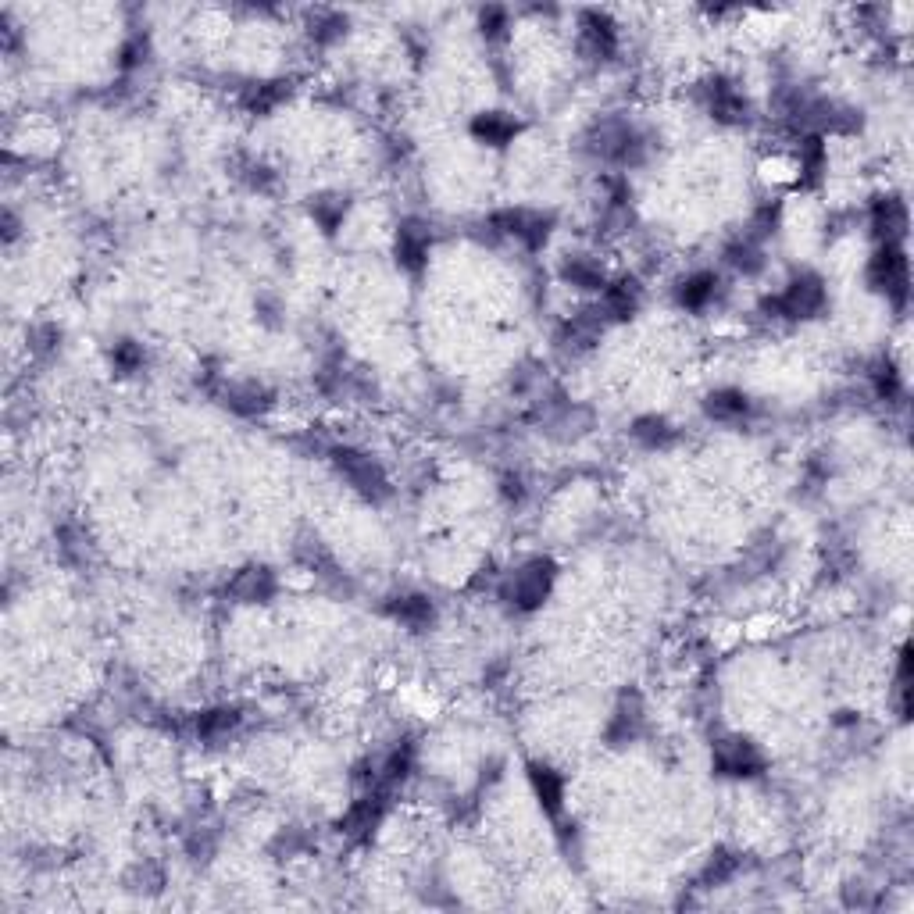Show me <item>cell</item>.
<instances>
[{
    "instance_id": "6da1fadb",
    "label": "cell",
    "mask_w": 914,
    "mask_h": 914,
    "mask_svg": "<svg viewBox=\"0 0 914 914\" xmlns=\"http://www.w3.org/2000/svg\"><path fill=\"white\" fill-rule=\"evenodd\" d=\"M825 283L818 275H797L793 283H786V290L775 293L768 300V311L775 318H790V322H804V318H815L825 311Z\"/></svg>"
},
{
    "instance_id": "7a4b0ae2",
    "label": "cell",
    "mask_w": 914,
    "mask_h": 914,
    "mask_svg": "<svg viewBox=\"0 0 914 914\" xmlns=\"http://www.w3.org/2000/svg\"><path fill=\"white\" fill-rule=\"evenodd\" d=\"M333 468L365 500H386V497H390V479H386L383 465H379V461H372L368 454H361V450L336 447L333 450Z\"/></svg>"
},
{
    "instance_id": "3957f363",
    "label": "cell",
    "mask_w": 914,
    "mask_h": 914,
    "mask_svg": "<svg viewBox=\"0 0 914 914\" xmlns=\"http://www.w3.org/2000/svg\"><path fill=\"white\" fill-rule=\"evenodd\" d=\"M550 586H554V565L550 561H529V565L507 575L500 593L518 611H532V607H540L550 597Z\"/></svg>"
},
{
    "instance_id": "277c9868",
    "label": "cell",
    "mask_w": 914,
    "mask_h": 914,
    "mask_svg": "<svg viewBox=\"0 0 914 914\" xmlns=\"http://www.w3.org/2000/svg\"><path fill=\"white\" fill-rule=\"evenodd\" d=\"M711 761H715L718 772L732 775V779H750V775H761V768H765V754L747 736H722L715 743V750H711Z\"/></svg>"
},
{
    "instance_id": "5b68a950",
    "label": "cell",
    "mask_w": 914,
    "mask_h": 914,
    "mask_svg": "<svg viewBox=\"0 0 914 914\" xmlns=\"http://www.w3.org/2000/svg\"><path fill=\"white\" fill-rule=\"evenodd\" d=\"M868 283L879 293L893 300V304H904L907 300V286H911V272H907V258L900 247H879V254L868 265Z\"/></svg>"
},
{
    "instance_id": "8992f818",
    "label": "cell",
    "mask_w": 914,
    "mask_h": 914,
    "mask_svg": "<svg viewBox=\"0 0 914 914\" xmlns=\"http://www.w3.org/2000/svg\"><path fill=\"white\" fill-rule=\"evenodd\" d=\"M497 225H500V233H507V236H515V240H522L529 250H540L543 243H547L554 218L543 215V211L515 208V211H504V215H497Z\"/></svg>"
},
{
    "instance_id": "52a82bcc",
    "label": "cell",
    "mask_w": 914,
    "mask_h": 914,
    "mask_svg": "<svg viewBox=\"0 0 914 914\" xmlns=\"http://www.w3.org/2000/svg\"><path fill=\"white\" fill-rule=\"evenodd\" d=\"M429 247H433V229L425 222H404L397 229V261L408 272H422Z\"/></svg>"
},
{
    "instance_id": "ba28073f",
    "label": "cell",
    "mask_w": 914,
    "mask_h": 914,
    "mask_svg": "<svg viewBox=\"0 0 914 914\" xmlns=\"http://www.w3.org/2000/svg\"><path fill=\"white\" fill-rule=\"evenodd\" d=\"M640 732H643V704L636 693H625L615 704V711H611V722H607V743L622 747V743L636 740Z\"/></svg>"
},
{
    "instance_id": "9c48e42d",
    "label": "cell",
    "mask_w": 914,
    "mask_h": 914,
    "mask_svg": "<svg viewBox=\"0 0 914 914\" xmlns=\"http://www.w3.org/2000/svg\"><path fill=\"white\" fill-rule=\"evenodd\" d=\"M604 311H582V315L568 318L565 329H561V336H557V343H561V350H572V354H582V350H590L593 343L600 340V333H604Z\"/></svg>"
},
{
    "instance_id": "30bf717a",
    "label": "cell",
    "mask_w": 914,
    "mask_h": 914,
    "mask_svg": "<svg viewBox=\"0 0 914 914\" xmlns=\"http://www.w3.org/2000/svg\"><path fill=\"white\" fill-rule=\"evenodd\" d=\"M872 233L882 240V247H900L907 233V208L897 197L879 200L872 208Z\"/></svg>"
},
{
    "instance_id": "8fae6325",
    "label": "cell",
    "mask_w": 914,
    "mask_h": 914,
    "mask_svg": "<svg viewBox=\"0 0 914 914\" xmlns=\"http://www.w3.org/2000/svg\"><path fill=\"white\" fill-rule=\"evenodd\" d=\"M225 593L236 597L240 604H261V600H268L275 593V575L268 568H243L225 586Z\"/></svg>"
},
{
    "instance_id": "7c38bea8",
    "label": "cell",
    "mask_w": 914,
    "mask_h": 914,
    "mask_svg": "<svg viewBox=\"0 0 914 914\" xmlns=\"http://www.w3.org/2000/svg\"><path fill=\"white\" fill-rule=\"evenodd\" d=\"M704 104H707V111L715 118H722V122H740V118H747V100L732 90L725 79H707Z\"/></svg>"
},
{
    "instance_id": "4fadbf2b",
    "label": "cell",
    "mask_w": 914,
    "mask_h": 914,
    "mask_svg": "<svg viewBox=\"0 0 914 914\" xmlns=\"http://www.w3.org/2000/svg\"><path fill=\"white\" fill-rule=\"evenodd\" d=\"M750 397L740 390H715L711 397L704 400V415L711 418V422H743V418H750Z\"/></svg>"
},
{
    "instance_id": "5bb4252c",
    "label": "cell",
    "mask_w": 914,
    "mask_h": 914,
    "mask_svg": "<svg viewBox=\"0 0 914 914\" xmlns=\"http://www.w3.org/2000/svg\"><path fill=\"white\" fill-rule=\"evenodd\" d=\"M718 297V275L715 272H693L686 275L675 290V300H679L686 311H704L711 300Z\"/></svg>"
},
{
    "instance_id": "9a60e30c",
    "label": "cell",
    "mask_w": 914,
    "mask_h": 914,
    "mask_svg": "<svg viewBox=\"0 0 914 914\" xmlns=\"http://www.w3.org/2000/svg\"><path fill=\"white\" fill-rule=\"evenodd\" d=\"M386 611H390L393 622L408 625V629H425V625L433 622V600L422 597V593H404V597H393L390 604H386Z\"/></svg>"
},
{
    "instance_id": "2e32d148",
    "label": "cell",
    "mask_w": 914,
    "mask_h": 914,
    "mask_svg": "<svg viewBox=\"0 0 914 914\" xmlns=\"http://www.w3.org/2000/svg\"><path fill=\"white\" fill-rule=\"evenodd\" d=\"M579 43L590 58H600V61L611 58V54H615V25L607 22V18H600V15H586Z\"/></svg>"
},
{
    "instance_id": "e0dca14e",
    "label": "cell",
    "mask_w": 914,
    "mask_h": 914,
    "mask_svg": "<svg viewBox=\"0 0 914 914\" xmlns=\"http://www.w3.org/2000/svg\"><path fill=\"white\" fill-rule=\"evenodd\" d=\"M529 782H532V793H536V800L547 807L550 815H557V811H561V804H565V779H561V775H557L554 768H547V765H532L529 768Z\"/></svg>"
},
{
    "instance_id": "ac0fdd59",
    "label": "cell",
    "mask_w": 914,
    "mask_h": 914,
    "mask_svg": "<svg viewBox=\"0 0 914 914\" xmlns=\"http://www.w3.org/2000/svg\"><path fill=\"white\" fill-rule=\"evenodd\" d=\"M472 133H475V140L490 143V147H504V143L518 133V122L507 115V111H486V115H475Z\"/></svg>"
},
{
    "instance_id": "d6986e66",
    "label": "cell",
    "mask_w": 914,
    "mask_h": 914,
    "mask_svg": "<svg viewBox=\"0 0 914 914\" xmlns=\"http://www.w3.org/2000/svg\"><path fill=\"white\" fill-rule=\"evenodd\" d=\"M293 86L286 83V79H268V83H254L243 90V104H247V111H254V115H268L272 108H279L286 97H290Z\"/></svg>"
},
{
    "instance_id": "ffe728a7",
    "label": "cell",
    "mask_w": 914,
    "mask_h": 914,
    "mask_svg": "<svg viewBox=\"0 0 914 914\" xmlns=\"http://www.w3.org/2000/svg\"><path fill=\"white\" fill-rule=\"evenodd\" d=\"M225 404L240 415H258L272 404V393L261 383H229L225 386Z\"/></svg>"
},
{
    "instance_id": "44dd1931",
    "label": "cell",
    "mask_w": 914,
    "mask_h": 914,
    "mask_svg": "<svg viewBox=\"0 0 914 914\" xmlns=\"http://www.w3.org/2000/svg\"><path fill=\"white\" fill-rule=\"evenodd\" d=\"M561 275H565V283L582 286V290H600V286H604V268H600V261H593L590 254H572V258H565Z\"/></svg>"
},
{
    "instance_id": "7402d4cb",
    "label": "cell",
    "mask_w": 914,
    "mask_h": 914,
    "mask_svg": "<svg viewBox=\"0 0 914 914\" xmlns=\"http://www.w3.org/2000/svg\"><path fill=\"white\" fill-rule=\"evenodd\" d=\"M640 286L632 283V279H622V283L607 286L604 290V315L607 318H629L636 315V308H640Z\"/></svg>"
},
{
    "instance_id": "603a6c76",
    "label": "cell",
    "mask_w": 914,
    "mask_h": 914,
    "mask_svg": "<svg viewBox=\"0 0 914 914\" xmlns=\"http://www.w3.org/2000/svg\"><path fill=\"white\" fill-rule=\"evenodd\" d=\"M240 729V711L236 707H211L197 718V736L200 740H222L229 732Z\"/></svg>"
},
{
    "instance_id": "cb8c5ba5",
    "label": "cell",
    "mask_w": 914,
    "mask_h": 914,
    "mask_svg": "<svg viewBox=\"0 0 914 914\" xmlns=\"http://www.w3.org/2000/svg\"><path fill=\"white\" fill-rule=\"evenodd\" d=\"M347 208L350 204L343 193H322V197L311 200V218L322 225L325 233H336L343 225V218H347Z\"/></svg>"
},
{
    "instance_id": "d4e9b609",
    "label": "cell",
    "mask_w": 914,
    "mask_h": 914,
    "mask_svg": "<svg viewBox=\"0 0 914 914\" xmlns=\"http://www.w3.org/2000/svg\"><path fill=\"white\" fill-rule=\"evenodd\" d=\"M725 258H729V265H732V268H740V272H757V268L765 265L761 243L750 240L747 233H743L736 243H729V250H725Z\"/></svg>"
},
{
    "instance_id": "484cf974",
    "label": "cell",
    "mask_w": 914,
    "mask_h": 914,
    "mask_svg": "<svg viewBox=\"0 0 914 914\" xmlns=\"http://www.w3.org/2000/svg\"><path fill=\"white\" fill-rule=\"evenodd\" d=\"M736 872H740V857L732 854V850H718V854L707 857L704 872H700V882H704V886H722V882H729Z\"/></svg>"
},
{
    "instance_id": "4316f807",
    "label": "cell",
    "mask_w": 914,
    "mask_h": 914,
    "mask_svg": "<svg viewBox=\"0 0 914 914\" xmlns=\"http://www.w3.org/2000/svg\"><path fill=\"white\" fill-rule=\"evenodd\" d=\"M347 29V18L343 15H336V11H315L311 15V40L315 43H329V40H336V36Z\"/></svg>"
},
{
    "instance_id": "83f0119b",
    "label": "cell",
    "mask_w": 914,
    "mask_h": 914,
    "mask_svg": "<svg viewBox=\"0 0 914 914\" xmlns=\"http://www.w3.org/2000/svg\"><path fill=\"white\" fill-rule=\"evenodd\" d=\"M632 433H636V440H640V443H647V447H661V443L672 440L675 429L665 422V418H640Z\"/></svg>"
},
{
    "instance_id": "f1b7e54d",
    "label": "cell",
    "mask_w": 914,
    "mask_h": 914,
    "mask_svg": "<svg viewBox=\"0 0 914 914\" xmlns=\"http://www.w3.org/2000/svg\"><path fill=\"white\" fill-rule=\"evenodd\" d=\"M111 365L118 372H136L143 365V347L136 340H118L115 350H111Z\"/></svg>"
},
{
    "instance_id": "f546056e",
    "label": "cell",
    "mask_w": 914,
    "mask_h": 914,
    "mask_svg": "<svg viewBox=\"0 0 914 914\" xmlns=\"http://www.w3.org/2000/svg\"><path fill=\"white\" fill-rule=\"evenodd\" d=\"M875 393H879L882 400H893L900 393V379L893 368H882V372L875 375Z\"/></svg>"
},
{
    "instance_id": "4dcf8cb0",
    "label": "cell",
    "mask_w": 914,
    "mask_h": 914,
    "mask_svg": "<svg viewBox=\"0 0 914 914\" xmlns=\"http://www.w3.org/2000/svg\"><path fill=\"white\" fill-rule=\"evenodd\" d=\"M479 25H482V33L486 36H500L507 29V15L500 8H486L479 15Z\"/></svg>"
},
{
    "instance_id": "1f68e13d",
    "label": "cell",
    "mask_w": 914,
    "mask_h": 914,
    "mask_svg": "<svg viewBox=\"0 0 914 914\" xmlns=\"http://www.w3.org/2000/svg\"><path fill=\"white\" fill-rule=\"evenodd\" d=\"M122 54H125V61H122L125 68L140 65V61L147 58V40H143V36H133V40L125 43V50H122Z\"/></svg>"
}]
</instances>
